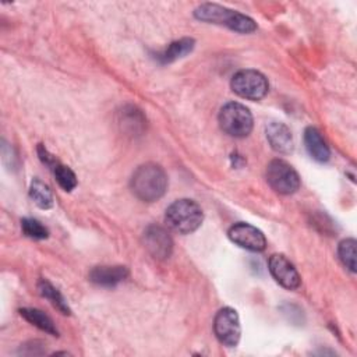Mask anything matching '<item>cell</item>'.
<instances>
[{"label": "cell", "instance_id": "obj_1", "mask_svg": "<svg viewBox=\"0 0 357 357\" xmlns=\"http://www.w3.org/2000/svg\"><path fill=\"white\" fill-rule=\"evenodd\" d=\"M130 187L132 194L144 201L153 202L163 197L167 188V176L156 163H145L135 169L131 176Z\"/></svg>", "mask_w": 357, "mask_h": 357}, {"label": "cell", "instance_id": "obj_2", "mask_svg": "<svg viewBox=\"0 0 357 357\" xmlns=\"http://www.w3.org/2000/svg\"><path fill=\"white\" fill-rule=\"evenodd\" d=\"M194 15L199 21L216 24V25H225L231 31H236L240 33H251L257 29L255 21L248 15L215 3H204L198 6L194 11Z\"/></svg>", "mask_w": 357, "mask_h": 357}, {"label": "cell", "instance_id": "obj_3", "mask_svg": "<svg viewBox=\"0 0 357 357\" xmlns=\"http://www.w3.org/2000/svg\"><path fill=\"white\" fill-rule=\"evenodd\" d=\"M204 220L201 206L188 198L177 199L170 204L165 213V222L169 229L180 234H190L195 231Z\"/></svg>", "mask_w": 357, "mask_h": 357}, {"label": "cell", "instance_id": "obj_4", "mask_svg": "<svg viewBox=\"0 0 357 357\" xmlns=\"http://www.w3.org/2000/svg\"><path fill=\"white\" fill-rule=\"evenodd\" d=\"M218 120L220 128L234 138H244L252 130V114L238 102H227L223 105Z\"/></svg>", "mask_w": 357, "mask_h": 357}, {"label": "cell", "instance_id": "obj_5", "mask_svg": "<svg viewBox=\"0 0 357 357\" xmlns=\"http://www.w3.org/2000/svg\"><path fill=\"white\" fill-rule=\"evenodd\" d=\"M231 91L240 98L250 100L262 99L269 89L268 79L257 70H240L237 71L230 82Z\"/></svg>", "mask_w": 357, "mask_h": 357}, {"label": "cell", "instance_id": "obj_6", "mask_svg": "<svg viewBox=\"0 0 357 357\" xmlns=\"http://www.w3.org/2000/svg\"><path fill=\"white\" fill-rule=\"evenodd\" d=\"M266 181L272 190L289 195L300 188V176L284 160L273 159L266 166Z\"/></svg>", "mask_w": 357, "mask_h": 357}, {"label": "cell", "instance_id": "obj_7", "mask_svg": "<svg viewBox=\"0 0 357 357\" xmlns=\"http://www.w3.org/2000/svg\"><path fill=\"white\" fill-rule=\"evenodd\" d=\"M213 332L223 346L236 347L241 335V326L237 311L230 307L219 310L213 319Z\"/></svg>", "mask_w": 357, "mask_h": 357}, {"label": "cell", "instance_id": "obj_8", "mask_svg": "<svg viewBox=\"0 0 357 357\" xmlns=\"http://www.w3.org/2000/svg\"><path fill=\"white\" fill-rule=\"evenodd\" d=\"M142 241L146 251L156 259H166L173 251V240L169 231L158 225H151L144 230Z\"/></svg>", "mask_w": 357, "mask_h": 357}, {"label": "cell", "instance_id": "obj_9", "mask_svg": "<svg viewBox=\"0 0 357 357\" xmlns=\"http://www.w3.org/2000/svg\"><path fill=\"white\" fill-rule=\"evenodd\" d=\"M227 236L234 244L250 251H262L266 247V238L264 233L255 226L245 222H238L233 225L229 229Z\"/></svg>", "mask_w": 357, "mask_h": 357}, {"label": "cell", "instance_id": "obj_10", "mask_svg": "<svg viewBox=\"0 0 357 357\" xmlns=\"http://www.w3.org/2000/svg\"><path fill=\"white\" fill-rule=\"evenodd\" d=\"M268 266L273 279L284 289L296 290L300 286L301 278L297 269L294 268V265L284 255L282 254L271 255Z\"/></svg>", "mask_w": 357, "mask_h": 357}, {"label": "cell", "instance_id": "obj_11", "mask_svg": "<svg viewBox=\"0 0 357 357\" xmlns=\"http://www.w3.org/2000/svg\"><path fill=\"white\" fill-rule=\"evenodd\" d=\"M265 134L273 151L279 153H290L293 151V135L286 124L279 121H271L265 127Z\"/></svg>", "mask_w": 357, "mask_h": 357}, {"label": "cell", "instance_id": "obj_12", "mask_svg": "<svg viewBox=\"0 0 357 357\" xmlns=\"http://www.w3.org/2000/svg\"><path fill=\"white\" fill-rule=\"evenodd\" d=\"M128 276V269L121 265L95 266L89 272V280L98 286L113 287Z\"/></svg>", "mask_w": 357, "mask_h": 357}, {"label": "cell", "instance_id": "obj_13", "mask_svg": "<svg viewBox=\"0 0 357 357\" xmlns=\"http://www.w3.org/2000/svg\"><path fill=\"white\" fill-rule=\"evenodd\" d=\"M304 144L310 156L317 162H326L331 156L329 146L315 127H307L304 131Z\"/></svg>", "mask_w": 357, "mask_h": 357}, {"label": "cell", "instance_id": "obj_14", "mask_svg": "<svg viewBox=\"0 0 357 357\" xmlns=\"http://www.w3.org/2000/svg\"><path fill=\"white\" fill-rule=\"evenodd\" d=\"M194 45H195V42L191 38H181L178 40H174L162 53L158 54V60L162 64L173 63V61L187 56L188 53H191V50L194 49Z\"/></svg>", "mask_w": 357, "mask_h": 357}, {"label": "cell", "instance_id": "obj_15", "mask_svg": "<svg viewBox=\"0 0 357 357\" xmlns=\"http://www.w3.org/2000/svg\"><path fill=\"white\" fill-rule=\"evenodd\" d=\"M20 314L21 317H24L29 324L35 325L36 328H39L40 331L46 332V333H50L53 336H57L59 332L53 324V321L45 314L42 312L38 308H21L20 310Z\"/></svg>", "mask_w": 357, "mask_h": 357}, {"label": "cell", "instance_id": "obj_16", "mask_svg": "<svg viewBox=\"0 0 357 357\" xmlns=\"http://www.w3.org/2000/svg\"><path fill=\"white\" fill-rule=\"evenodd\" d=\"M38 290H39L40 296L45 297L46 300H49L53 304V307H56L61 314L68 315L71 312L66 298L63 297V294L50 282H47L45 279H40L38 282Z\"/></svg>", "mask_w": 357, "mask_h": 357}, {"label": "cell", "instance_id": "obj_17", "mask_svg": "<svg viewBox=\"0 0 357 357\" xmlns=\"http://www.w3.org/2000/svg\"><path fill=\"white\" fill-rule=\"evenodd\" d=\"M29 197L40 209H50L53 206V194L49 185L39 178H33L31 181Z\"/></svg>", "mask_w": 357, "mask_h": 357}, {"label": "cell", "instance_id": "obj_18", "mask_svg": "<svg viewBox=\"0 0 357 357\" xmlns=\"http://www.w3.org/2000/svg\"><path fill=\"white\" fill-rule=\"evenodd\" d=\"M356 245L357 243L354 238H344L337 247L339 259L351 273H356Z\"/></svg>", "mask_w": 357, "mask_h": 357}, {"label": "cell", "instance_id": "obj_19", "mask_svg": "<svg viewBox=\"0 0 357 357\" xmlns=\"http://www.w3.org/2000/svg\"><path fill=\"white\" fill-rule=\"evenodd\" d=\"M52 170L56 177V181L64 191H73L77 187V177L70 167L57 163Z\"/></svg>", "mask_w": 357, "mask_h": 357}, {"label": "cell", "instance_id": "obj_20", "mask_svg": "<svg viewBox=\"0 0 357 357\" xmlns=\"http://www.w3.org/2000/svg\"><path fill=\"white\" fill-rule=\"evenodd\" d=\"M21 229H22V233L29 238L43 240V238H47L49 236V230L36 219H31V218L22 219Z\"/></svg>", "mask_w": 357, "mask_h": 357}, {"label": "cell", "instance_id": "obj_21", "mask_svg": "<svg viewBox=\"0 0 357 357\" xmlns=\"http://www.w3.org/2000/svg\"><path fill=\"white\" fill-rule=\"evenodd\" d=\"M144 123H145L144 116L135 107H130L128 110L127 109L123 110V113H121V124L130 132H137L144 126Z\"/></svg>", "mask_w": 357, "mask_h": 357}, {"label": "cell", "instance_id": "obj_22", "mask_svg": "<svg viewBox=\"0 0 357 357\" xmlns=\"http://www.w3.org/2000/svg\"><path fill=\"white\" fill-rule=\"evenodd\" d=\"M38 153H39V158H40V160L46 165V166H49L50 169H53L59 162L56 160V158L53 156V155H50L49 153V151L40 144L39 146H38Z\"/></svg>", "mask_w": 357, "mask_h": 357}]
</instances>
